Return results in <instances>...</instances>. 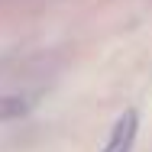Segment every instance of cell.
Returning <instances> with one entry per match:
<instances>
[{
    "mask_svg": "<svg viewBox=\"0 0 152 152\" xmlns=\"http://www.w3.org/2000/svg\"><path fill=\"white\" fill-rule=\"evenodd\" d=\"M136 133H139V113L136 110H123L120 120L110 129V136H107V142L100 146V152H133Z\"/></svg>",
    "mask_w": 152,
    "mask_h": 152,
    "instance_id": "obj_1",
    "label": "cell"
},
{
    "mask_svg": "<svg viewBox=\"0 0 152 152\" xmlns=\"http://www.w3.org/2000/svg\"><path fill=\"white\" fill-rule=\"evenodd\" d=\"M32 107L29 97H20V94H0V120H20L26 117Z\"/></svg>",
    "mask_w": 152,
    "mask_h": 152,
    "instance_id": "obj_2",
    "label": "cell"
}]
</instances>
